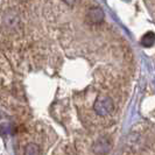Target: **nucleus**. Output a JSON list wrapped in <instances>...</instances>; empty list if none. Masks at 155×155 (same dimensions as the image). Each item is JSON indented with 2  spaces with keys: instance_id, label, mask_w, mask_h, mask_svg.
<instances>
[{
  "instance_id": "nucleus-3",
  "label": "nucleus",
  "mask_w": 155,
  "mask_h": 155,
  "mask_svg": "<svg viewBox=\"0 0 155 155\" xmlns=\"http://www.w3.org/2000/svg\"><path fill=\"white\" fill-rule=\"evenodd\" d=\"M110 149H111V141L106 137L99 138L93 145V152L96 154H107L110 152Z\"/></svg>"
},
{
  "instance_id": "nucleus-2",
  "label": "nucleus",
  "mask_w": 155,
  "mask_h": 155,
  "mask_svg": "<svg viewBox=\"0 0 155 155\" xmlns=\"http://www.w3.org/2000/svg\"><path fill=\"white\" fill-rule=\"evenodd\" d=\"M86 22L91 23V25H97L101 23L104 19V12L101 7H93L87 11L86 13Z\"/></svg>"
},
{
  "instance_id": "nucleus-1",
  "label": "nucleus",
  "mask_w": 155,
  "mask_h": 155,
  "mask_svg": "<svg viewBox=\"0 0 155 155\" xmlns=\"http://www.w3.org/2000/svg\"><path fill=\"white\" fill-rule=\"evenodd\" d=\"M113 101L111 98L106 97V96H99L94 104H93V110L94 112L101 117H106L113 111Z\"/></svg>"
},
{
  "instance_id": "nucleus-5",
  "label": "nucleus",
  "mask_w": 155,
  "mask_h": 155,
  "mask_svg": "<svg viewBox=\"0 0 155 155\" xmlns=\"http://www.w3.org/2000/svg\"><path fill=\"white\" fill-rule=\"evenodd\" d=\"M41 148L36 143H29L25 148V155H40Z\"/></svg>"
},
{
  "instance_id": "nucleus-4",
  "label": "nucleus",
  "mask_w": 155,
  "mask_h": 155,
  "mask_svg": "<svg viewBox=\"0 0 155 155\" xmlns=\"http://www.w3.org/2000/svg\"><path fill=\"white\" fill-rule=\"evenodd\" d=\"M154 43H155V34L153 31L146 33V34L142 36V39H141V45L143 47H146V48L152 47Z\"/></svg>"
}]
</instances>
